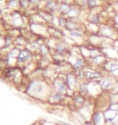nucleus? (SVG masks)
<instances>
[{
    "instance_id": "20e7f679",
    "label": "nucleus",
    "mask_w": 118,
    "mask_h": 125,
    "mask_svg": "<svg viewBox=\"0 0 118 125\" xmlns=\"http://www.w3.org/2000/svg\"><path fill=\"white\" fill-rule=\"evenodd\" d=\"M92 122L95 125H104V124L106 123V120L104 119V113H101L100 111L95 112L92 115Z\"/></svg>"
},
{
    "instance_id": "4468645a",
    "label": "nucleus",
    "mask_w": 118,
    "mask_h": 125,
    "mask_svg": "<svg viewBox=\"0 0 118 125\" xmlns=\"http://www.w3.org/2000/svg\"><path fill=\"white\" fill-rule=\"evenodd\" d=\"M112 93H113V94H118V81H115L113 86H112Z\"/></svg>"
},
{
    "instance_id": "2eb2a0df",
    "label": "nucleus",
    "mask_w": 118,
    "mask_h": 125,
    "mask_svg": "<svg viewBox=\"0 0 118 125\" xmlns=\"http://www.w3.org/2000/svg\"><path fill=\"white\" fill-rule=\"evenodd\" d=\"M109 109L112 110V111H118V103L111 104L109 106Z\"/></svg>"
},
{
    "instance_id": "f03ea898",
    "label": "nucleus",
    "mask_w": 118,
    "mask_h": 125,
    "mask_svg": "<svg viewBox=\"0 0 118 125\" xmlns=\"http://www.w3.org/2000/svg\"><path fill=\"white\" fill-rule=\"evenodd\" d=\"M54 87L55 88V90L57 92H58L60 94H66L67 91V84L66 83H65L64 81H62V79L60 78H57L55 81H54Z\"/></svg>"
},
{
    "instance_id": "1a4fd4ad",
    "label": "nucleus",
    "mask_w": 118,
    "mask_h": 125,
    "mask_svg": "<svg viewBox=\"0 0 118 125\" xmlns=\"http://www.w3.org/2000/svg\"><path fill=\"white\" fill-rule=\"evenodd\" d=\"M31 58V55L27 51H21L18 55V61L19 62H25L27 59Z\"/></svg>"
},
{
    "instance_id": "f3484780",
    "label": "nucleus",
    "mask_w": 118,
    "mask_h": 125,
    "mask_svg": "<svg viewBox=\"0 0 118 125\" xmlns=\"http://www.w3.org/2000/svg\"><path fill=\"white\" fill-rule=\"evenodd\" d=\"M84 124L85 125H95L92 121H87V122H85Z\"/></svg>"
},
{
    "instance_id": "39448f33",
    "label": "nucleus",
    "mask_w": 118,
    "mask_h": 125,
    "mask_svg": "<svg viewBox=\"0 0 118 125\" xmlns=\"http://www.w3.org/2000/svg\"><path fill=\"white\" fill-rule=\"evenodd\" d=\"M78 79L76 76H74L73 74H70L66 76V83L67 84V87H68L69 89H72L73 87H74L75 84H77Z\"/></svg>"
},
{
    "instance_id": "ddd939ff",
    "label": "nucleus",
    "mask_w": 118,
    "mask_h": 125,
    "mask_svg": "<svg viewBox=\"0 0 118 125\" xmlns=\"http://www.w3.org/2000/svg\"><path fill=\"white\" fill-rule=\"evenodd\" d=\"M57 52H59V53H63L65 51V46L62 44H57Z\"/></svg>"
},
{
    "instance_id": "0eeeda50",
    "label": "nucleus",
    "mask_w": 118,
    "mask_h": 125,
    "mask_svg": "<svg viewBox=\"0 0 118 125\" xmlns=\"http://www.w3.org/2000/svg\"><path fill=\"white\" fill-rule=\"evenodd\" d=\"M79 94L82 95V96H86L87 94H89V87L87 83L82 82L79 86Z\"/></svg>"
},
{
    "instance_id": "9b49d317",
    "label": "nucleus",
    "mask_w": 118,
    "mask_h": 125,
    "mask_svg": "<svg viewBox=\"0 0 118 125\" xmlns=\"http://www.w3.org/2000/svg\"><path fill=\"white\" fill-rule=\"evenodd\" d=\"M108 72L112 74H115L117 72H118L117 62H111V63H109V67H108Z\"/></svg>"
},
{
    "instance_id": "f257e3e1",
    "label": "nucleus",
    "mask_w": 118,
    "mask_h": 125,
    "mask_svg": "<svg viewBox=\"0 0 118 125\" xmlns=\"http://www.w3.org/2000/svg\"><path fill=\"white\" fill-rule=\"evenodd\" d=\"M45 85L42 81L34 80L30 82V84L27 86V93L31 96L35 97H40L45 91Z\"/></svg>"
},
{
    "instance_id": "f8f14e48",
    "label": "nucleus",
    "mask_w": 118,
    "mask_h": 125,
    "mask_svg": "<svg viewBox=\"0 0 118 125\" xmlns=\"http://www.w3.org/2000/svg\"><path fill=\"white\" fill-rule=\"evenodd\" d=\"M82 66H83V60L81 59H78L76 61H75L74 64V68L75 70H78V71H79V70L82 69Z\"/></svg>"
},
{
    "instance_id": "9d476101",
    "label": "nucleus",
    "mask_w": 118,
    "mask_h": 125,
    "mask_svg": "<svg viewBox=\"0 0 118 125\" xmlns=\"http://www.w3.org/2000/svg\"><path fill=\"white\" fill-rule=\"evenodd\" d=\"M63 94H60L58 92H56V93L53 94L51 96H50V98L53 100V102H61L62 99H63Z\"/></svg>"
},
{
    "instance_id": "dca6fc26",
    "label": "nucleus",
    "mask_w": 118,
    "mask_h": 125,
    "mask_svg": "<svg viewBox=\"0 0 118 125\" xmlns=\"http://www.w3.org/2000/svg\"><path fill=\"white\" fill-rule=\"evenodd\" d=\"M71 34L72 35V36H74V37H79V36H81V34L79 33V32H74V31H72L71 32Z\"/></svg>"
},
{
    "instance_id": "7ed1b4c3",
    "label": "nucleus",
    "mask_w": 118,
    "mask_h": 125,
    "mask_svg": "<svg viewBox=\"0 0 118 125\" xmlns=\"http://www.w3.org/2000/svg\"><path fill=\"white\" fill-rule=\"evenodd\" d=\"M115 82L112 80V77L110 76H104V78L101 79L100 83V88H101L102 90L104 91H108L110 89L112 88Z\"/></svg>"
},
{
    "instance_id": "6e6552de",
    "label": "nucleus",
    "mask_w": 118,
    "mask_h": 125,
    "mask_svg": "<svg viewBox=\"0 0 118 125\" xmlns=\"http://www.w3.org/2000/svg\"><path fill=\"white\" fill-rule=\"evenodd\" d=\"M86 100H85V97L84 96H82L81 94H79V95H76L74 98V104L76 105L77 106H83Z\"/></svg>"
},
{
    "instance_id": "423d86ee",
    "label": "nucleus",
    "mask_w": 118,
    "mask_h": 125,
    "mask_svg": "<svg viewBox=\"0 0 118 125\" xmlns=\"http://www.w3.org/2000/svg\"><path fill=\"white\" fill-rule=\"evenodd\" d=\"M85 76H86V78L91 80V81H95V80L101 78V74L95 71H86Z\"/></svg>"
}]
</instances>
